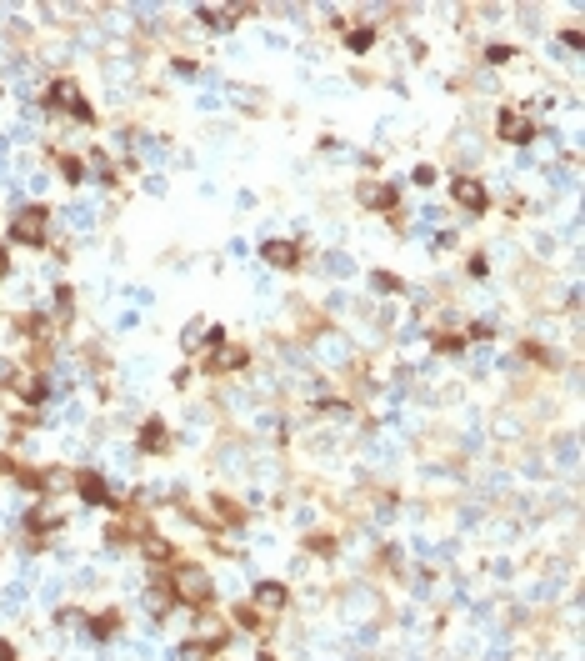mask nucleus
<instances>
[{
  "mask_svg": "<svg viewBox=\"0 0 585 661\" xmlns=\"http://www.w3.org/2000/svg\"><path fill=\"white\" fill-rule=\"evenodd\" d=\"M46 220H51V215H46V205H26V210L16 215L11 236H16V241H26V246H41V241H46Z\"/></svg>",
  "mask_w": 585,
  "mask_h": 661,
  "instance_id": "1",
  "label": "nucleus"
},
{
  "mask_svg": "<svg viewBox=\"0 0 585 661\" xmlns=\"http://www.w3.org/2000/svg\"><path fill=\"white\" fill-rule=\"evenodd\" d=\"M46 106H56V111H76L81 121H90V106L81 101V91H76L71 81H56V86L46 91Z\"/></svg>",
  "mask_w": 585,
  "mask_h": 661,
  "instance_id": "2",
  "label": "nucleus"
},
{
  "mask_svg": "<svg viewBox=\"0 0 585 661\" xmlns=\"http://www.w3.org/2000/svg\"><path fill=\"white\" fill-rule=\"evenodd\" d=\"M260 256H265L270 266H301V241H265Z\"/></svg>",
  "mask_w": 585,
  "mask_h": 661,
  "instance_id": "3",
  "label": "nucleus"
},
{
  "mask_svg": "<svg viewBox=\"0 0 585 661\" xmlns=\"http://www.w3.org/2000/svg\"><path fill=\"white\" fill-rule=\"evenodd\" d=\"M500 135L515 140V145H525V140L535 135V125H530L525 116H515V111H500Z\"/></svg>",
  "mask_w": 585,
  "mask_h": 661,
  "instance_id": "4",
  "label": "nucleus"
},
{
  "mask_svg": "<svg viewBox=\"0 0 585 661\" xmlns=\"http://www.w3.org/2000/svg\"><path fill=\"white\" fill-rule=\"evenodd\" d=\"M76 486H81V496H86L90 506H110V491H105V481H100L95 471H76Z\"/></svg>",
  "mask_w": 585,
  "mask_h": 661,
  "instance_id": "5",
  "label": "nucleus"
},
{
  "mask_svg": "<svg viewBox=\"0 0 585 661\" xmlns=\"http://www.w3.org/2000/svg\"><path fill=\"white\" fill-rule=\"evenodd\" d=\"M175 596H180V601H195V606H205V601H210V581H205V576H185V581L175 586Z\"/></svg>",
  "mask_w": 585,
  "mask_h": 661,
  "instance_id": "6",
  "label": "nucleus"
},
{
  "mask_svg": "<svg viewBox=\"0 0 585 661\" xmlns=\"http://www.w3.org/2000/svg\"><path fill=\"white\" fill-rule=\"evenodd\" d=\"M455 200L470 210H485V185L480 180H455Z\"/></svg>",
  "mask_w": 585,
  "mask_h": 661,
  "instance_id": "7",
  "label": "nucleus"
},
{
  "mask_svg": "<svg viewBox=\"0 0 585 661\" xmlns=\"http://www.w3.org/2000/svg\"><path fill=\"white\" fill-rule=\"evenodd\" d=\"M140 446H145V451H160V446H165V426H160V421H145V426H140Z\"/></svg>",
  "mask_w": 585,
  "mask_h": 661,
  "instance_id": "8",
  "label": "nucleus"
},
{
  "mask_svg": "<svg viewBox=\"0 0 585 661\" xmlns=\"http://www.w3.org/2000/svg\"><path fill=\"white\" fill-rule=\"evenodd\" d=\"M255 601H260V606H285V586H275V581H260Z\"/></svg>",
  "mask_w": 585,
  "mask_h": 661,
  "instance_id": "9",
  "label": "nucleus"
},
{
  "mask_svg": "<svg viewBox=\"0 0 585 661\" xmlns=\"http://www.w3.org/2000/svg\"><path fill=\"white\" fill-rule=\"evenodd\" d=\"M245 361V351H230V346H220L215 351V361H210V371H230V366H240Z\"/></svg>",
  "mask_w": 585,
  "mask_h": 661,
  "instance_id": "10",
  "label": "nucleus"
},
{
  "mask_svg": "<svg viewBox=\"0 0 585 661\" xmlns=\"http://www.w3.org/2000/svg\"><path fill=\"white\" fill-rule=\"evenodd\" d=\"M366 200L380 205V210H390V205H395V190H376V185H366Z\"/></svg>",
  "mask_w": 585,
  "mask_h": 661,
  "instance_id": "11",
  "label": "nucleus"
},
{
  "mask_svg": "<svg viewBox=\"0 0 585 661\" xmlns=\"http://www.w3.org/2000/svg\"><path fill=\"white\" fill-rule=\"evenodd\" d=\"M115 626H120V611H100L95 616V636H110Z\"/></svg>",
  "mask_w": 585,
  "mask_h": 661,
  "instance_id": "12",
  "label": "nucleus"
},
{
  "mask_svg": "<svg viewBox=\"0 0 585 661\" xmlns=\"http://www.w3.org/2000/svg\"><path fill=\"white\" fill-rule=\"evenodd\" d=\"M235 621H240V626H250V631H260V626H265L255 606H240V611H235Z\"/></svg>",
  "mask_w": 585,
  "mask_h": 661,
  "instance_id": "13",
  "label": "nucleus"
},
{
  "mask_svg": "<svg viewBox=\"0 0 585 661\" xmlns=\"http://www.w3.org/2000/svg\"><path fill=\"white\" fill-rule=\"evenodd\" d=\"M61 170H66V180H81V175H86V165H81L76 155H61Z\"/></svg>",
  "mask_w": 585,
  "mask_h": 661,
  "instance_id": "14",
  "label": "nucleus"
},
{
  "mask_svg": "<svg viewBox=\"0 0 585 661\" xmlns=\"http://www.w3.org/2000/svg\"><path fill=\"white\" fill-rule=\"evenodd\" d=\"M376 286H380V291H400V281H395L390 271H380V276H376Z\"/></svg>",
  "mask_w": 585,
  "mask_h": 661,
  "instance_id": "15",
  "label": "nucleus"
},
{
  "mask_svg": "<svg viewBox=\"0 0 585 661\" xmlns=\"http://www.w3.org/2000/svg\"><path fill=\"white\" fill-rule=\"evenodd\" d=\"M435 346H440V351H460V336H450V331H445V336H435Z\"/></svg>",
  "mask_w": 585,
  "mask_h": 661,
  "instance_id": "16",
  "label": "nucleus"
},
{
  "mask_svg": "<svg viewBox=\"0 0 585 661\" xmlns=\"http://www.w3.org/2000/svg\"><path fill=\"white\" fill-rule=\"evenodd\" d=\"M11 376H16V366H11V361H0V386H6Z\"/></svg>",
  "mask_w": 585,
  "mask_h": 661,
  "instance_id": "17",
  "label": "nucleus"
},
{
  "mask_svg": "<svg viewBox=\"0 0 585 661\" xmlns=\"http://www.w3.org/2000/svg\"><path fill=\"white\" fill-rule=\"evenodd\" d=\"M0 271H6V246H0Z\"/></svg>",
  "mask_w": 585,
  "mask_h": 661,
  "instance_id": "18",
  "label": "nucleus"
}]
</instances>
